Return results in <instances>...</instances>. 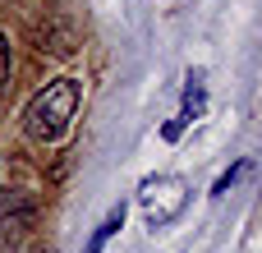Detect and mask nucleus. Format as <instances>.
<instances>
[{"mask_svg": "<svg viewBox=\"0 0 262 253\" xmlns=\"http://www.w3.org/2000/svg\"><path fill=\"white\" fill-rule=\"evenodd\" d=\"M78 97H83L78 78H51V83L28 101V111H23L28 138H32V143H60V138L69 134L74 115H78Z\"/></svg>", "mask_w": 262, "mask_h": 253, "instance_id": "nucleus-1", "label": "nucleus"}, {"mask_svg": "<svg viewBox=\"0 0 262 253\" xmlns=\"http://www.w3.org/2000/svg\"><path fill=\"white\" fill-rule=\"evenodd\" d=\"M138 207H143L147 230H166V226L189 207V184H184L180 175H152V180H143V189H138Z\"/></svg>", "mask_w": 262, "mask_h": 253, "instance_id": "nucleus-2", "label": "nucleus"}, {"mask_svg": "<svg viewBox=\"0 0 262 253\" xmlns=\"http://www.w3.org/2000/svg\"><path fill=\"white\" fill-rule=\"evenodd\" d=\"M203 106H207V92H203V69H193V74H189V88H184V111H180L175 120L193 124V120L203 115Z\"/></svg>", "mask_w": 262, "mask_h": 253, "instance_id": "nucleus-3", "label": "nucleus"}, {"mask_svg": "<svg viewBox=\"0 0 262 253\" xmlns=\"http://www.w3.org/2000/svg\"><path fill=\"white\" fill-rule=\"evenodd\" d=\"M120 226H124V203H115V207H111V212L101 217V226L92 230V240L83 244V253H101V249H106V240H111V235H115Z\"/></svg>", "mask_w": 262, "mask_h": 253, "instance_id": "nucleus-4", "label": "nucleus"}, {"mask_svg": "<svg viewBox=\"0 0 262 253\" xmlns=\"http://www.w3.org/2000/svg\"><path fill=\"white\" fill-rule=\"evenodd\" d=\"M249 171H253V161H249V157H239V161H235V166H230V171H226V175L212 184V198H226V194H230V189H235V184H239Z\"/></svg>", "mask_w": 262, "mask_h": 253, "instance_id": "nucleus-5", "label": "nucleus"}, {"mask_svg": "<svg viewBox=\"0 0 262 253\" xmlns=\"http://www.w3.org/2000/svg\"><path fill=\"white\" fill-rule=\"evenodd\" d=\"M5 78H9V41L0 37V92H5Z\"/></svg>", "mask_w": 262, "mask_h": 253, "instance_id": "nucleus-6", "label": "nucleus"}, {"mask_svg": "<svg viewBox=\"0 0 262 253\" xmlns=\"http://www.w3.org/2000/svg\"><path fill=\"white\" fill-rule=\"evenodd\" d=\"M184 129H189V124H184V120H170V124H166V129H161V134H166V138H170V143H175V138H180V134H184Z\"/></svg>", "mask_w": 262, "mask_h": 253, "instance_id": "nucleus-7", "label": "nucleus"}]
</instances>
